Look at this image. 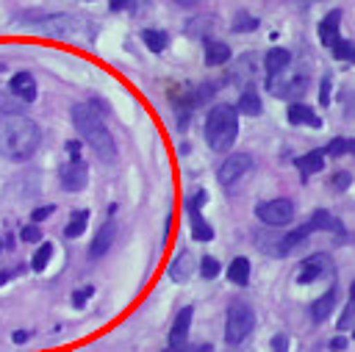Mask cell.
I'll return each instance as SVG.
<instances>
[{"label": "cell", "instance_id": "5", "mask_svg": "<svg viewBox=\"0 0 355 352\" xmlns=\"http://www.w3.org/2000/svg\"><path fill=\"white\" fill-rule=\"evenodd\" d=\"M255 216L269 225V227H286L294 222V202L286 200V197H277V200H266L261 205H255Z\"/></svg>", "mask_w": 355, "mask_h": 352}, {"label": "cell", "instance_id": "36", "mask_svg": "<svg viewBox=\"0 0 355 352\" xmlns=\"http://www.w3.org/2000/svg\"><path fill=\"white\" fill-rule=\"evenodd\" d=\"M272 352H288V335L286 333L272 335Z\"/></svg>", "mask_w": 355, "mask_h": 352}, {"label": "cell", "instance_id": "26", "mask_svg": "<svg viewBox=\"0 0 355 352\" xmlns=\"http://www.w3.org/2000/svg\"><path fill=\"white\" fill-rule=\"evenodd\" d=\"M333 58H338V61H349V64H355V42H347V39H338L333 47Z\"/></svg>", "mask_w": 355, "mask_h": 352}, {"label": "cell", "instance_id": "16", "mask_svg": "<svg viewBox=\"0 0 355 352\" xmlns=\"http://www.w3.org/2000/svg\"><path fill=\"white\" fill-rule=\"evenodd\" d=\"M191 272H194V258H191V252H189V249L178 252V258H172V263H169V277L178 280V283H183V280L191 277Z\"/></svg>", "mask_w": 355, "mask_h": 352}, {"label": "cell", "instance_id": "15", "mask_svg": "<svg viewBox=\"0 0 355 352\" xmlns=\"http://www.w3.org/2000/svg\"><path fill=\"white\" fill-rule=\"evenodd\" d=\"M286 119H288L291 125H311V127H319V125H322V119H319L308 105H302V103H291V105L286 108Z\"/></svg>", "mask_w": 355, "mask_h": 352}, {"label": "cell", "instance_id": "35", "mask_svg": "<svg viewBox=\"0 0 355 352\" xmlns=\"http://www.w3.org/2000/svg\"><path fill=\"white\" fill-rule=\"evenodd\" d=\"M352 322H355V305L349 302V305L344 308V316L338 319V330H347V327H352Z\"/></svg>", "mask_w": 355, "mask_h": 352}, {"label": "cell", "instance_id": "44", "mask_svg": "<svg viewBox=\"0 0 355 352\" xmlns=\"http://www.w3.org/2000/svg\"><path fill=\"white\" fill-rule=\"evenodd\" d=\"M175 3H178V6H183V8H191V6H197L200 0H175Z\"/></svg>", "mask_w": 355, "mask_h": 352}, {"label": "cell", "instance_id": "46", "mask_svg": "<svg viewBox=\"0 0 355 352\" xmlns=\"http://www.w3.org/2000/svg\"><path fill=\"white\" fill-rule=\"evenodd\" d=\"M349 302L355 305V280H352V288H349Z\"/></svg>", "mask_w": 355, "mask_h": 352}, {"label": "cell", "instance_id": "47", "mask_svg": "<svg viewBox=\"0 0 355 352\" xmlns=\"http://www.w3.org/2000/svg\"><path fill=\"white\" fill-rule=\"evenodd\" d=\"M6 280H8V272H0V285H3Z\"/></svg>", "mask_w": 355, "mask_h": 352}, {"label": "cell", "instance_id": "23", "mask_svg": "<svg viewBox=\"0 0 355 352\" xmlns=\"http://www.w3.org/2000/svg\"><path fill=\"white\" fill-rule=\"evenodd\" d=\"M86 225H89V211H75V213L69 216L67 227H64V236H67V238H78V236L86 230Z\"/></svg>", "mask_w": 355, "mask_h": 352}, {"label": "cell", "instance_id": "10", "mask_svg": "<svg viewBox=\"0 0 355 352\" xmlns=\"http://www.w3.org/2000/svg\"><path fill=\"white\" fill-rule=\"evenodd\" d=\"M8 91H11V97H17L19 103H33V100H36V80H33V75H31V72H17V75H11Z\"/></svg>", "mask_w": 355, "mask_h": 352}, {"label": "cell", "instance_id": "38", "mask_svg": "<svg viewBox=\"0 0 355 352\" xmlns=\"http://www.w3.org/2000/svg\"><path fill=\"white\" fill-rule=\"evenodd\" d=\"M205 197H208L205 191H197V194H191V200H189V211L194 213V211H197V205L202 208V205H205Z\"/></svg>", "mask_w": 355, "mask_h": 352}, {"label": "cell", "instance_id": "24", "mask_svg": "<svg viewBox=\"0 0 355 352\" xmlns=\"http://www.w3.org/2000/svg\"><path fill=\"white\" fill-rule=\"evenodd\" d=\"M141 39H144V44H147L153 53H161V50L169 44V33H164V30H155V28H147V30H141Z\"/></svg>", "mask_w": 355, "mask_h": 352}, {"label": "cell", "instance_id": "22", "mask_svg": "<svg viewBox=\"0 0 355 352\" xmlns=\"http://www.w3.org/2000/svg\"><path fill=\"white\" fill-rule=\"evenodd\" d=\"M308 225H311V230L316 233V230H336V233H341V225H338V219H333L327 211H313V216L308 219Z\"/></svg>", "mask_w": 355, "mask_h": 352}, {"label": "cell", "instance_id": "9", "mask_svg": "<svg viewBox=\"0 0 355 352\" xmlns=\"http://www.w3.org/2000/svg\"><path fill=\"white\" fill-rule=\"evenodd\" d=\"M80 22H83V19H78V17H72V14H55V17H50V19L44 22V33L67 39V36H75V33L83 28Z\"/></svg>", "mask_w": 355, "mask_h": 352}, {"label": "cell", "instance_id": "2", "mask_svg": "<svg viewBox=\"0 0 355 352\" xmlns=\"http://www.w3.org/2000/svg\"><path fill=\"white\" fill-rule=\"evenodd\" d=\"M103 114L105 111L97 103H80V105L72 108V125L80 133V139L94 150V155L100 161H114L116 147H114L111 130L103 122Z\"/></svg>", "mask_w": 355, "mask_h": 352}, {"label": "cell", "instance_id": "14", "mask_svg": "<svg viewBox=\"0 0 355 352\" xmlns=\"http://www.w3.org/2000/svg\"><path fill=\"white\" fill-rule=\"evenodd\" d=\"M336 299H338V291H336V288H327L319 299L311 302V319H313V322H324V319H330Z\"/></svg>", "mask_w": 355, "mask_h": 352}, {"label": "cell", "instance_id": "18", "mask_svg": "<svg viewBox=\"0 0 355 352\" xmlns=\"http://www.w3.org/2000/svg\"><path fill=\"white\" fill-rule=\"evenodd\" d=\"M227 58H230V47H227V44L214 42V39L205 42V64H208V67H219V64H225Z\"/></svg>", "mask_w": 355, "mask_h": 352}, {"label": "cell", "instance_id": "13", "mask_svg": "<svg viewBox=\"0 0 355 352\" xmlns=\"http://www.w3.org/2000/svg\"><path fill=\"white\" fill-rule=\"evenodd\" d=\"M191 316H194V308H183V310H178V316H175V322H172V333H169V344H172V346H180V344L189 338Z\"/></svg>", "mask_w": 355, "mask_h": 352}, {"label": "cell", "instance_id": "39", "mask_svg": "<svg viewBox=\"0 0 355 352\" xmlns=\"http://www.w3.org/2000/svg\"><path fill=\"white\" fill-rule=\"evenodd\" d=\"M50 213H53V205H44V208H36V211L31 213V219H33V222H42V219H47Z\"/></svg>", "mask_w": 355, "mask_h": 352}, {"label": "cell", "instance_id": "31", "mask_svg": "<svg viewBox=\"0 0 355 352\" xmlns=\"http://www.w3.org/2000/svg\"><path fill=\"white\" fill-rule=\"evenodd\" d=\"M347 147H349V139H333L330 144H327V150H324V155H344L347 152Z\"/></svg>", "mask_w": 355, "mask_h": 352}, {"label": "cell", "instance_id": "50", "mask_svg": "<svg viewBox=\"0 0 355 352\" xmlns=\"http://www.w3.org/2000/svg\"><path fill=\"white\" fill-rule=\"evenodd\" d=\"M0 249H3V241H0Z\"/></svg>", "mask_w": 355, "mask_h": 352}, {"label": "cell", "instance_id": "3", "mask_svg": "<svg viewBox=\"0 0 355 352\" xmlns=\"http://www.w3.org/2000/svg\"><path fill=\"white\" fill-rule=\"evenodd\" d=\"M236 133H239V111L233 105H216L208 111V119H205V141L211 150L216 152H225L233 147L236 141Z\"/></svg>", "mask_w": 355, "mask_h": 352}, {"label": "cell", "instance_id": "34", "mask_svg": "<svg viewBox=\"0 0 355 352\" xmlns=\"http://www.w3.org/2000/svg\"><path fill=\"white\" fill-rule=\"evenodd\" d=\"M330 86H333V80H330V75H324L322 89H319V105H330Z\"/></svg>", "mask_w": 355, "mask_h": 352}, {"label": "cell", "instance_id": "4", "mask_svg": "<svg viewBox=\"0 0 355 352\" xmlns=\"http://www.w3.org/2000/svg\"><path fill=\"white\" fill-rule=\"evenodd\" d=\"M255 327V313L247 302H233L227 308V319H225V341L227 344H241Z\"/></svg>", "mask_w": 355, "mask_h": 352}, {"label": "cell", "instance_id": "41", "mask_svg": "<svg viewBox=\"0 0 355 352\" xmlns=\"http://www.w3.org/2000/svg\"><path fill=\"white\" fill-rule=\"evenodd\" d=\"M67 150L72 152L69 161H80V155H78V152H80V144H78V141H67Z\"/></svg>", "mask_w": 355, "mask_h": 352}, {"label": "cell", "instance_id": "17", "mask_svg": "<svg viewBox=\"0 0 355 352\" xmlns=\"http://www.w3.org/2000/svg\"><path fill=\"white\" fill-rule=\"evenodd\" d=\"M288 64H291V53H288V50L272 47V50L266 53V72H269V78H275L277 72H283Z\"/></svg>", "mask_w": 355, "mask_h": 352}, {"label": "cell", "instance_id": "43", "mask_svg": "<svg viewBox=\"0 0 355 352\" xmlns=\"http://www.w3.org/2000/svg\"><path fill=\"white\" fill-rule=\"evenodd\" d=\"M14 341H17V344H22V341H28V333H22V330H17V333H14Z\"/></svg>", "mask_w": 355, "mask_h": 352}, {"label": "cell", "instance_id": "25", "mask_svg": "<svg viewBox=\"0 0 355 352\" xmlns=\"http://www.w3.org/2000/svg\"><path fill=\"white\" fill-rule=\"evenodd\" d=\"M50 255H53V244H50V241L39 244V249H36V252H33V258H31V269H33V272H44V266H47Z\"/></svg>", "mask_w": 355, "mask_h": 352}, {"label": "cell", "instance_id": "29", "mask_svg": "<svg viewBox=\"0 0 355 352\" xmlns=\"http://www.w3.org/2000/svg\"><path fill=\"white\" fill-rule=\"evenodd\" d=\"M200 274H202L205 280L216 277V274H219V261H216V258H211V255H205V258L200 261Z\"/></svg>", "mask_w": 355, "mask_h": 352}, {"label": "cell", "instance_id": "27", "mask_svg": "<svg viewBox=\"0 0 355 352\" xmlns=\"http://www.w3.org/2000/svg\"><path fill=\"white\" fill-rule=\"evenodd\" d=\"M191 236H194L197 241H211V238H214V230L208 227V222H205L202 216H197V213H194V222H191Z\"/></svg>", "mask_w": 355, "mask_h": 352}, {"label": "cell", "instance_id": "7", "mask_svg": "<svg viewBox=\"0 0 355 352\" xmlns=\"http://www.w3.org/2000/svg\"><path fill=\"white\" fill-rule=\"evenodd\" d=\"M324 272H330V258L324 255V252H316V255H311V258H305L302 263H300V274H297V283H313V280H319Z\"/></svg>", "mask_w": 355, "mask_h": 352}, {"label": "cell", "instance_id": "32", "mask_svg": "<svg viewBox=\"0 0 355 352\" xmlns=\"http://www.w3.org/2000/svg\"><path fill=\"white\" fill-rule=\"evenodd\" d=\"M349 183H352V175H349V172H336V175H333V180H330V186H333L336 191L349 188Z\"/></svg>", "mask_w": 355, "mask_h": 352}, {"label": "cell", "instance_id": "40", "mask_svg": "<svg viewBox=\"0 0 355 352\" xmlns=\"http://www.w3.org/2000/svg\"><path fill=\"white\" fill-rule=\"evenodd\" d=\"M130 6H133V0H111L108 3L111 11H122V8H130Z\"/></svg>", "mask_w": 355, "mask_h": 352}, {"label": "cell", "instance_id": "37", "mask_svg": "<svg viewBox=\"0 0 355 352\" xmlns=\"http://www.w3.org/2000/svg\"><path fill=\"white\" fill-rule=\"evenodd\" d=\"M19 238H22V241H39V238H42V233H39V227H36V225H28V227H22V230H19Z\"/></svg>", "mask_w": 355, "mask_h": 352}, {"label": "cell", "instance_id": "1", "mask_svg": "<svg viewBox=\"0 0 355 352\" xmlns=\"http://www.w3.org/2000/svg\"><path fill=\"white\" fill-rule=\"evenodd\" d=\"M42 144L39 125L25 114H3L0 116V155L11 161L31 158Z\"/></svg>", "mask_w": 355, "mask_h": 352}, {"label": "cell", "instance_id": "49", "mask_svg": "<svg viewBox=\"0 0 355 352\" xmlns=\"http://www.w3.org/2000/svg\"><path fill=\"white\" fill-rule=\"evenodd\" d=\"M186 352H197V349H186Z\"/></svg>", "mask_w": 355, "mask_h": 352}, {"label": "cell", "instance_id": "8", "mask_svg": "<svg viewBox=\"0 0 355 352\" xmlns=\"http://www.w3.org/2000/svg\"><path fill=\"white\" fill-rule=\"evenodd\" d=\"M89 183V169L83 161H69L61 169V188L64 191H80Z\"/></svg>", "mask_w": 355, "mask_h": 352}, {"label": "cell", "instance_id": "48", "mask_svg": "<svg viewBox=\"0 0 355 352\" xmlns=\"http://www.w3.org/2000/svg\"><path fill=\"white\" fill-rule=\"evenodd\" d=\"M3 69H6V67H3V64H0V75H3Z\"/></svg>", "mask_w": 355, "mask_h": 352}, {"label": "cell", "instance_id": "33", "mask_svg": "<svg viewBox=\"0 0 355 352\" xmlns=\"http://www.w3.org/2000/svg\"><path fill=\"white\" fill-rule=\"evenodd\" d=\"M92 294H94V288H92V285H80V288L72 294V305H75V308H83V305H86V299H89Z\"/></svg>", "mask_w": 355, "mask_h": 352}, {"label": "cell", "instance_id": "21", "mask_svg": "<svg viewBox=\"0 0 355 352\" xmlns=\"http://www.w3.org/2000/svg\"><path fill=\"white\" fill-rule=\"evenodd\" d=\"M227 277L236 285H247L250 283V261L247 258H233V263L227 266Z\"/></svg>", "mask_w": 355, "mask_h": 352}, {"label": "cell", "instance_id": "12", "mask_svg": "<svg viewBox=\"0 0 355 352\" xmlns=\"http://www.w3.org/2000/svg\"><path fill=\"white\" fill-rule=\"evenodd\" d=\"M338 25H341V11L338 8H333L322 22H319V39H322V44L324 47H333L341 36H338Z\"/></svg>", "mask_w": 355, "mask_h": 352}, {"label": "cell", "instance_id": "11", "mask_svg": "<svg viewBox=\"0 0 355 352\" xmlns=\"http://www.w3.org/2000/svg\"><path fill=\"white\" fill-rule=\"evenodd\" d=\"M114 236H116V225L108 219V222H105V225L97 230V236L92 238V244H89V258H103V255L111 249Z\"/></svg>", "mask_w": 355, "mask_h": 352}, {"label": "cell", "instance_id": "30", "mask_svg": "<svg viewBox=\"0 0 355 352\" xmlns=\"http://www.w3.org/2000/svg\"><path fill=\"white\" fill-rule=\"evenodd\" d=\"M255 28H258V19L250 17V14H239L236 22H233V30H236V33H241V30H255Z\"/></svg>", "mask_w": 355, "mask_h": 352}, {"label": "cell", "instance_id": "45", "mask_svg": "<svg viewBox=\"0 0 355 352\" xmlns=\"http://www.w3.org/2000/svg\"><path fill=\"white\" fill-rule=\"evenodd\" d=\"M0 108H3L6 114H11V108H8V103H6V97H3V91H0Z\"/></svg>", "mask_w": 355, "mask_h": 352}, {"label": "cell", "instance_id": "19", "mask_svg": "<svg viewBox=\"0 0 355 352\" xmlns=\"http://www.w3.org/2000/svg\"><path fill=\"white\" fill-rule=\"evenodd\" d=\"M261 97H258V91L255 89H244L241 91V97H239V105H236V111L239 114H247V116H258L261 114Z\"/></svg>", "mask_w": 355, "mask_h": 352}, {"label": "cell", "instance_id": "6", "mask_svg": "<svg viewBox=\"0 0 355 352\" xmlns=\"http://www.w3.org/2000/svg\"><path fill=\"white\" fill-rule=\"evenodd\" d=\"M250 169H252V158H250L247 152H236V155H227V158L222 161L216 180H219L222 186H233V183L241 180Z\"/></svg>", "mask_w": 355, "mask_h": 352}, {"label": "cell", "instance_id": "42", "mask_svg": "<svg viewBox=\"0 0 355 352\" xmlns=\"http://www.w3.org/2000/svg\"><path fill=\"white\" fill-rule=\"evenodd\" d=\"M344 346H347V338H344V335H336V338L330 341V349H336V352H341Z\"/></svg>", "mask_w": 355, "mask_h": 352}, {"label": "cell", "instance_id": "28", "mask_svg": "<svg viewBox=\"0 0 355 352\" xmlns=\"http://www.w3.org/2000/svg\"><path fill=\"white\" fill-rule=\"evenodd\" d=\"M305 86H308V80L305 78H294V80H288L283 89L286 91H280L283 97H300V94H305Z\"/></svg>", "mask_w": 355, "mask_h": 352}, {"label": "cell", "instance_id": "20", "mask_svg": "<svg viewBox=\"0 0 355 352\" xmlns=\"http://www.w3.org/2000/svg\"><path fill=\"white\" fill-rule=\"evenodd\" d=\"M297 166H300V175H302V180H305L311 172H319V169L324 166V150H311L308 155L297 158Z\"/></svg>", "mask_w": 355, "mask_h": 352}]
</instances>
